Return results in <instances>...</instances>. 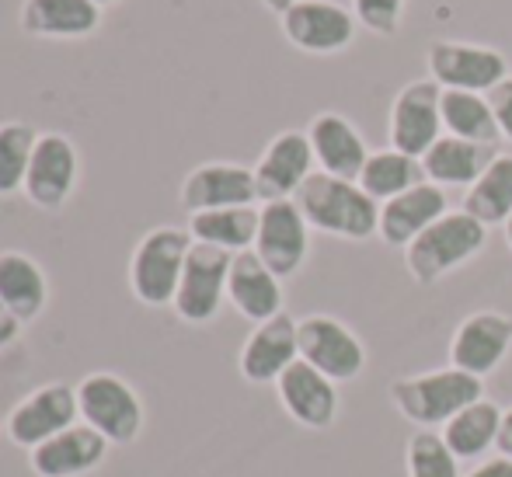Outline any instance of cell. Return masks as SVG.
I'll return each instance as SVG.
<instances>
[{
    "instance_id": "6da1fadb",
    "label": "cell",
    "mask_w": 512,
    "mask_h": 477,
    "mask_svg": "<svg viewBox=\"0 0 512 477\" xmlns=\"http://www.w3.org/2000/svg\"><path fill=\"white\" fill-rule=\"evenodd\" d=\"M300 213L307 216L310 230L338 237V241H370L380 227V202H373L359 182L335 178L314 171L304 182V189L293 195Z\"/></svg>"
},
{
    "instance_id": "7a4b0ae2",
    "label": "cell",
    "mask_w": 512,
    "mask_h": 477,
    "mask_svg": "<svg viewBox=\"0 0 512 477\" xmlns=\"http://www.w3.org/2000/svg\"><path fill=\"white\" fill-rule=\"evenodd\" d=\"M387 397L405 422L418 425V429H436V425L443 429L457 411L485 397V380L471 377L457 366H446V370L411 373V377L391 380Z\"/></svg>"
},
{
    "instance_id": "3957f363",
    "label": "cell",
    "mask_w": 512,
    "mask_h": 477,
    "mask_svg": "<svg viewBox=\"0 0 512 477\" xmlns=\"http://www.w3.org/2000/svg\"><path fill=\"white\" fill-rule=\"evenodd\" d=\"M488 248V227L467 216L464 209H450L429 230L405 248V269L418 286H436L450 272L464 269L467 262Z\"/></svg>"
},
{
    "instance_id": "277c9868",
    "label": "cell",
    "mask_w": 512,
    "mask_h": 477,
    "mask_svg": "<svg viewBox=\"0 0 512 477\" xmlns=\"http://www.w3.org/2000/svg\"><path fill=\"white\" fill-rule=\"evenodd\" d=\"M189 227H154L136 241L129 255V293L143 307H171L192 251Z\"/></svg>"
},
{
    "instance_id": "5b68a950",
    "label": "cell",
    "mask_w": 512,
    "mask_h": 477,
    "mask_svg": "<svg viewBox=\"0 0 512 477\" xmlns=\"http://www.w3.org/2000/svg\"><path fill=\"white\" fill-rule=\"evenodd\" d=\"M77 408L81 422L102 432L112 446H129L143 432V401L133 383H126L119 373H88L77 383Z\"/></svg>"
},
{
    "instance_id": "8992f818",
    "label": "cell",
    "mask_w": 512,
    "mask_h": 477,
    "mask_svg": "<svg viewBox=\"0 0 512 477\" xmlns=\"http://www.w3.org/2000/svg\"><path fill=\"white\" fill-rule=\"evenodd\" d=\"M425 70L443 91H474L488 95L495 84L509 77V60L502 49L481 42L432 39L425 46Z\"/></svg>"
},
{
    "instance_id": "52a82bcc",
    "label": "cell",
    "mask_w": 512,
    "mask_h": 477,
    "mask_svg": "<svg viewBox=\"0 0 512 477\" xmlns=\"http://www.w3.org/2000/svg\"><path fill=\"white\" fill-rule=\"evenodd\" d=\"M443 133V88L432 77L408 81L394 95L391 115H387V140H391V147L422 161Z\"/></svg>"
},
{
    "instance_id": "ba28073f",
    "label": "cell",
    "mask_w": 512,
    "mask_h": 477,
    "mask_svg": "<svg viewBox=\"0 0 512 477\" xmlns=\"http://www.w3.org/2000/svg\"><path fill=\"white\" fill-rule=\"evenodd\" d=\"M81 182V150L63 133H39L25 175V199L42 213H60Z\"/></svg>"
},
{
    "instance_id": "9c48e42d",
    "label": "cell",
    "mask_w": 512,
    "mask_h": 477,
    "mask_svg": "<svg viewBox=\"0 0 512 477\" xmlns=\"http://www.w3.org/2000/svg\"><path fill=\"white\" fill-rule=\"evenodd\" d=\"M300 359L321 370L328 380L349 383L366 370V345L359 335L331 314H307L297 321Z\"/></svg>"
},
{
    "instance_id": "30bf717a",
    "label": "cell",
    "mask_w": 512,
    "mask_h": 477,
    "mask_svg": "<svg viewBox=\"0 0 512 477\" xmlns=\"http://www.w3.org/2000/svg\"><path fill=\"white\" fill-rule=\"evenodd\" d=\"M230 262H234L230 251L209 248V244H199V241L192 244L182 283H178V293H175V303H171L178 321L196 324V328L216 321V314H220L223 303H227Z\"/></svg>"
},
{
    "instance_id": "8fae6325",
    "label": "cell",
    "mask_w": 512,
    "mask_h": 477,
    "mask_svg": "<svg viewBox=\"0 0 512 477\" xmlns=\"http://www.w3.org/2000/svg\"><path fill=\"white\" fill-rule=\"evenodd\" d=\"M283 39L307 56H335L356 42V14L335 0H300L279 18Z\"/></svg>"
},
{
    "instance_id": "7c38bea8",
    "label": "cell",
    "mask_w": 512,
    "mask_h": 477,
    "mask_svg": "<svg viewBox=\"0 0 512 477\" xmlns=\"http://www.w3.org/2000/svg\"><path fill=\"white\" fill-rule=\"evenodd\" d=\"M255 251L279 279H293L310 255V223L293 199H276L258 206Z\"/></svg>"
},
{
    "instance_id": "4fadbf2b",
    "label": "cell",
    "mask_w": 512,
    "mask_h": 477,
    "mask_svg": "<svg viewBox=\"0 0 512 477\" xmlns=\"http://www.w3.org/2000/svg\"><path fill=\"white\" fill-rule=\"evenodd\" d=\"M81 422V408H77V387L70 383H46V387L32 390L21 404H14L7 415V436L14 446L32 453L46 439L60 436L63 429Z\"/></svg>"
},
{
    "instance_id": "5bb4252c",
    "label": "cell",
    "mask_w": 512,
    "mask_h": 477,
    "mask_svg": "<svg viewBox=\"0 0 512 477\" xmlns=\"http://www.w3.org/2000/svg\"><path fill=\"white\" fill-rule=\"evenodd\" d=\"M512 352V317L502 310H474L450 338V366L485 380Z\"/></svg>"
},
{
    "instance_id": "9a60e30c",
    "label": "cell",
    "mask_w": 512,
    "mask_h": 477,
    "mask_svg": "<svg viewBox=\"0 0 512 477\" xmlns=\"http://www.w3.org/2000/svg\"><path fill=\"white\" fill-rule=\"evenodd\" d=\"M314 147L307 140V129H283L265 143L255 171L258 202L293 199L310 175H314Z\"/></svg>"
},
{
    "instance_id": "2e32d148",
    "label": "cell",
    "mask_w": 512,
    "mask_h": 477,
    "mask_svg": "<svg viewBox=\"0 0 512 477\" xmlns=\"http://www.w3.org/2000/svg\"><path fill=\"white\" fill-rule=\"evenodd\" d=\"M276 397L283 404V411L310 432H324L338 422L342 415V394L338 383L328 380L321 370H314L304 359L290 366L283 377L276 380Z\"/></svg>"
},
{
    "instance_id": "e0dca14e",
    "label": "cell",
    "mask_w": 512,
    "mask_h": 477,
    "mask_svg": "<svg viewBox=\"0 0 512 477\" xmlns=\"http://www.w3.org/2000/svg\"><path fill=\"white\" fill-rule=\"evenodd\" d=\"M178 202L185 213H206V209H227V206H255L258 185L255 171L234 161H206L185 175Z\"/></svg>"
},
{
    "instance_id": "ac0fdd59",
    "label": "cell",
    "mask_w": 512,
    "mask_h": 477,
    "mask_svg": "<svg viewBox=\"0 0 512 477\" xmlns=\"http://www.w3.org/2000/svg\"><path fill=\"white\" fill-rule=\"evenodd\" d=\"M300 359V338H297V321L290 314H276L272 321L255 324L248 338L241 345V359L237 370L248 383H276Z\"/></svg>"
},
{
    "instance_id": "d6986e66",
    "label": "cell",
    "mask_w": 512,
    "mask_h": 477,
    "mask_svg": "<svg viewBox=\"0 0 512 477\" xmlns=\"http://www.w3.org/2000/svg\"><path fill=\"white\" fill-rule=\"evenodd\" d=\"M307 140L314 147L317 171L335 178H349V182H359V175H363L366 161L373 154L366 147L363 133L342 112H317L307 122Z\"/></svg>"
},
{
    "instance_id": "ffe728a7",
    "label": "cell",
    "mask_w": 512,
    "mask_h": 477,
    "mask_svg": "<svg viewBox=\"0 0 512 477\" xmlns=\"http://www.w3.org/2000/svg\"><path fill=\"white\" fill-rule=\"evenodd\" d=\"M112 443L91 425L77 422L28 453L35 477H88L105 464Z\"/></svg>"
},
{
    "instance_id": "44dd1931",
    "label": "cell",
    "mask_w": 512,
    "mask_h": 477,
    "mask_svg": "<svg viewBox=\"0 0 512 477\" xmlns=\"http://www.w3.org/2000/svg\"><path fill=\"white\" fill-rule=\"evenodd\" d=\"M102 14L95 0H21L18 28L28 39L77 42L102 28Z\"/></svg>"
},
{
    "instance_id": "7402d4cb",
    "label": "cell",
    "mask_w": 512,
    "mask_h": 477,
    "mask_svg": "<svg viewBox=\"0 0 512 477\" xmlns=\"http://www.w3.org/2000/svg\"><path fill=\"white\" fill-rule=\"evenodd\" d=\"M446 213H450V195H446V189H439V185H432V182H422L380 206L377 237L387 248L405 251L422 230H429L432 223Z\"/></svg>"
},
{
    "instance_id": "603a6c76",
    "label": "cell",
    "mask_w": 512,
    "mask_h": 477,
    "mask_svg": "<svg viewBox=\"0 0 512 477\" xmlns=\"http://www.w3.org/2000/svg\"><path fill=\"white\" fill-rule=\"evenodd\" d=\"M227 303L251 324L272 321L276 314H283V279L255 255V251H241L230 262V279H227Z\"/></svg>"
},
{
    "instance_id": "cb8c5ba5",
    "label": "cell",
    "mask_w": 512,
    "mask_h": 477,
    "mask_svg": "<svg viewBox=\"0 0 512 477\" xmlns=\"http://www.w3.org/2000/svg\"><path fill=\"white\" fill-rule=\"evenodd\" d=\"M495 154H499L495 147L443 133L429 147V154L422 157L425 182L439 185V189H464L467 192L481 175H485V168L495 161Z\"/></svg>"
},
{
    "instance_id": "d4e9b609",
    "label": "cell",
    "mask_w": 512,
    "mask_h": 477,
    "mask_svg": "<svg viewBox=\"0 0 512 477\" xmlns=\"http://www.w3.org/2000/svg\"><path fill=\"white\" fill-rule=\"evenodd\" d=\"M49 303V276L25 251H0V307L32 324Z\"/></svg>"
},
{
    "instance_id": "484cf974",
    "label": "cell",
    "mask_w": 512,
    "mask_h": 477,
    "mask_svg": "<svg viewBox=\"0 0 512 477\" xmlns=\"http://www.w3.org/2000/svg\"><path fill=\"white\" fill-rule=\"evenodd\" d=\"M502 411L506 408H499L492 397H478V401L467 404L464 411H457V415L439 429L446 439V446L453 450V457L478 460L481 453L495 450L499 429H502Z\"/></svg>"
},
{
    "instance_id": "4316f807",
    "label": "cell",
    "mask_w": 512,
    "mask_h": 477,
    "mask_svg": "<svg viewBox=\"0 0 512 477\" xmlns=\"http://www.w3.org/2000/svg\"><path fill=\"white\" fill-rule=\"evenodd\" d=\"M189 234H192V241L230 251V255L251 251L258 237V206H227V209L192 213Z\"/></svg>"
},
{
    "instance_id": "83f0119b",
    "label": "cell",
    "mask_w": 512,
    "mask_h": 477,
    "mask_svg": "<svg viewBox=\"0 0 512 477\" xmlns=\"http://www.w3.org/2000/svg\"><path fill=\"white\" fill-rule=\"evenodd\" d=\"M460 209L485 227H506L512 216V154H495L485 175L464 192Z\"/></svg>"
},
{
    "instance_id": "f1b7e54d",
    "label": "cell",
    "mask_w": 512,
    "mask_h": 477,
    "mask_svg": "<svg viewBox=\"0 0 512 477\" xmlns=\"http://www.w3.org/2000/svg\"><path fill=\"white\" fill-rule=\"evenodd\" d=\"M425 182V171H422V161L411 154H401V150L387 147V150H373L370 161H366L363 175H359V185L363 192L370 195L373 202L384 206L387 199L394 195L415 189V185Z\"/></svg>"
},
{
    "instance_id": "f546056e",
    "label": "cell",
    "mask_w": 512,
    "mask_h": 477,
    "mask_svg": "<svg viewBox=\"0 0 512 477\" xmlns=\"http://www.w3.org/2000/svg\"><path fill=\"white\" fill-rule=\"evenodd\" d=\"M443 129L485 147H495L502 140L488 95H474V91H443Z\"/></svg>"
},
{
    "instance_id": "4dcf8cb0",
    "label": "cell",
    "mask_w": 512,
    "mask_h": 477,
    "mask_svg": "<svg viewBox=\"0 0 512 477\" xmlns=\"http://www.w3.org/2000/svg\"><path fill=\"white\" fill-rule=\"evenodd\" d=\"M35 143H39V129L32 122H0V199H11L25 189Z\"/></svg>"
},
{
    "instance_id": "1f68e13d",
    "label": "cell",
    "mask_w": 512,
    "mask_h": 477,
    "mask_svg": "<svg viewBox=\"0 0 512 477\" xmlns=\"http://www.w3.org/2000/svg\"><path fill=\"white\" fill-rule=\"evenodd\" d=\"M408 477H464L460 460L446 446L443 432L436 429H415L405 446Z\"/></svg>"
},
{
    "instance_id": "d6a6232c",
    "label": "cell",
    "mask_w": 512,
    "mask_h": 477,
    "mask_svg": "<svg viewBox=\"0 0 512 477\" xmlns=\"http://www.w3.org/2000/svg\"><path fill=\"white\" fill-rule=\"evenodd\" d=\"M405 4L408 0H352V14H356L359 28H366L370 35H380V39H391L401 28Z\"/></svg>"
},
{
    "instance_id": "836d02e7",
    "label": "cell",
    "mask_w": 512,
    "mask_h": 477,
    "mask_svg": "<svg viewBox=\"0 0 512 477\" xmlns=\"http://www.w3.org/2000/svg\"><path fill=\"white\" fill-rule=\"evenodd\" d=\"M488 105H492V112H495L502 140L512 143V77H506V81L488 91Z\"/></svg>"
},
{
    "instance_id": "e575fe53",
    "label": "cell",
    "mask_w": 512,
    "mask_h": 477,
    "mask_svg": "<svg viewBox=\"0 0 512 477\" xmlns=\"http://www.w3.org/2000/svg\"><path fill=\"white\" fill-rule=\"evenodd\" d=\"M464 477H512V460L509 457H492V460H481L478 467H471Z\"/></svg>"
},
{
    "instance_id": "d590c367",
    "label": "cell",
    "mask_w": 512,
    "mask_h": 477,
    "mask_svg": "<svg viewBox=\"0 0 512 477\" xmlns=\"http://www.w3.org/2000/svg\"><path fill=\"white\" fill-rule=\"evenodd\" d=\"M21 328H25V324H21L18 317H14V314H7V310L0 307V352H4V349H11V345L18 342Z\"/></svg>"
},
{
    "instance_id": "8d00e7d4",
    "label": "cell",
    "mask_w": 512,
    "mask_h": 477,
    "mask_svg": "<svg viewBox=\"0 0 512 477\" xmlns=\"http://www.w3.org/2000/svg\"><path fill=\"white\" fill-rule=\"evenodd\" d=\"M495 450L512 460V408L502 411V429H499V443H495Z\"/></svg>"
},
{
    "instance_id": "74e56055",
    "label": "cell",
    "mask_w": 512,
    "mask_h": 477,
    "mask_svg": "<svg viewBox=\"0 0 512 477\" xmlns=\"http://www.w3.org/2000/svg\"><path fill=\"white\" fill-rule=\"evenodd\" d=\"M258 4H262L265 11H272V14H279V18H283V14L290 11L293 4H300V0H258Z\"/></svg>"
},
{
    "instance_id": "f35d334b",
    "label": "cell",
    "mask_w": 512,
    "mask_h": 477,
    "mask_svg": "<svg viewBox=\"0 0 512 477\" xmlns=\"http://www.w3.org/2000/svg\"><path fill=\"white\" fill-rule=\"evenodd\" d=\"M506 248L512 251V216H509V223H506Z\"/></svg>"
},
{
    "instance_id": "ab89813d",
    "label": "cell",
    "mask_w": 512,
    "mask_h": 477,
    "mask_svg": "<svg viewBox=\"0 0 512 477\" xmlns=\"http://www.w3.org/2000/svg\"><path fill=\"white\" fill-rule=\"evenodd\" d=\"M95 4H98V7H102V11H105V7H112V4H119V0H95Z\"/></svg>"
}]
</instances>
